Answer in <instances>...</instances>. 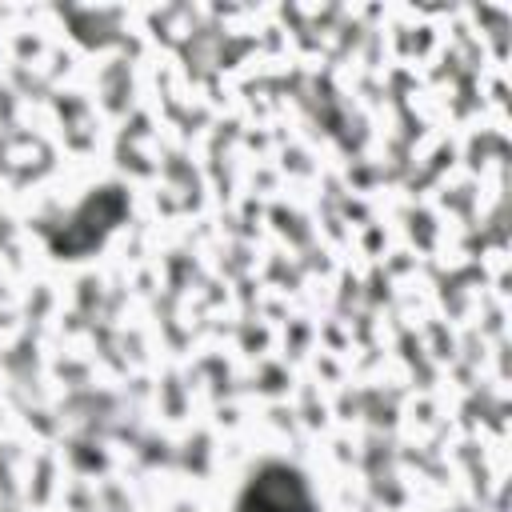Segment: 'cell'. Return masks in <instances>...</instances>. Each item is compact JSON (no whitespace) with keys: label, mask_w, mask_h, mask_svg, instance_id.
<instances>
[{"label":"cell","mask_w":512,"mask_h":512,"mask_svg":"<svg viewBox=\"0 0 512 512\" xmlns=\"http://www.w3.org/2000/svg\"><path fill=\"white\" fill-rule=\"evenodd\" d=\"M240 512H312V504H308L304 480H300L292 468L268 464V468L252 480V488L244 492Z\"/></svg>","instance_id":"6da1fadb"}]
</instances>
